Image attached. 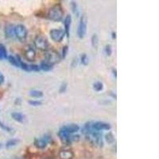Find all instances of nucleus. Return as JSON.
I'll return each instance as SVG.
<instances>
[{"instance_id": "72a5a7b5", "label": "nucleus", "mask_w": 159, "mask_h": 159, "mask_svg": "<svg viewBox=\"0 0 159 159\" xmlns=\"http://www.w3.org/2000/svg\"><path fill=\"white\" fill-rule=\"evenodd\" d=\"M72 142H76L80 140V135H72Z\"/></svg>"}, {"instance_id": "9b49d317", "label": "nucleus", "mask_w": 159, "mask_h": 159, "mask_svg": "<svg viewBox=\"0 0 159 159\" xmlns=\"http://www.w3.org/2000/svg\"><path fill=\"white\" fill-rule=\"evenodd\" d=\"M62 131H65L68 134H73V133H76L78 130H80V127L77 124H75V123H72V124L69 125H65L62 127H61L60 129Z\"/></svg>"}, {"instance_id": "423d86ee", "label": "nucleus", "mask_w": 159, "mask_h": 159, "mask_svg": "<svg viewBox=\"0 0 159 159\" xmlns=\"http://www.w3.org/2000/svg\"><path fill=\"white\" fill-rule=\"evenodd\" d=\"M15 36L21 42H24L27 38V29L25 25L19 24L15 27Z\"/></svg>"}, {"instance_id": "7c9ffc66", "label": "nucleus", "mask_w": 159, "mask_h": 159, "mask_svg": "<svg viewBox=\"0 0 159 159\" xmlns=\"http://www.w3.org/2000/svg\"><path fill=\"white\" fill-rule=\"evenodd\" d=\"M29 104L31 105V106H34V107H37V106H40V105H42V103L40 100H29Z\"/></svg>"}, {"instance_id": "cd10ccee", "label": "nucleus", "mask_w": 159, "mask_h": 159, "mask_svg": "<svg viewBox=\"0 0 159 159\" xmlns=\"http://www.w3.org/2000/svg\"><path fill=\"white\" fill-rule=\"evenodd\" d=\"M104 51H105V53H106V55H107V56H108V57H110L111 55V53H112L111 45L110 44H107V45H106V46H105Z\"/></svg>"}, {"instance_id": "7ed1b4c3", "label": "nucleus", "mask_w": 159, "mask_h": 159, "mask_svg": "<svg viewBox=\"0 0 159 159\" xmlns=\"http://www.w3.org/2000/svg\"><path fill=\"white\" fill-rule=\"evenodd\" d=\"M35 47L42 51H46L49 49V43L47 38L43 35H38L34 41Z\"/></svg>"}, {"instance_id": "e433bc0d", "label": "nucleus", "mask_w": 159, "mask_h": 159, "mask_svg": "<svg viewBox=\"0 0 159 159\" xmlns=\"http://www.w3.org/2000/svg\"><path fill=\"white\" fill-rule=\"evenodd\" d=\"M112 72H113V75L115 76V77H117V74H116V69H112Z\"/></svg>"}, {"instance_id": "b1692460", "label": "nucleus", "mask_w": 159, "mask_h": 159, "mask_svg": "<svg viewBox=\"0 0 159 159\" xmlns=\"http://www.w3.org/2000/svg\"><path fill=\"white\" fill-rule=\"evenodd\" d=\"M92 45L94 49H97L99 45V38L96 34H93L92 37Z\"/></svg>"}, {"instance_id": "c85d7f7f", "label": "nucleus", "mask_w": 159, "mask_h": 159, "mask_svg": "<svg viewBox=\"0 0 159 159\" xmlns=\"http://www.w3.org/2000/svg\"><path fill=\"white\" fill-rule=\"evenodd\" d=\"M68 52H69V46L68 45H65L62 49V53H61V58H64L65 59L66 57L68 54Z\"/></svg>"}, {"instance_id": "f257e3e1", "label": "nucleus", "mask_w": 159, "mask_h": 159, "mask_svg": "<svg viewBox=\"0 0 159 159\" xmlns=\"http://www.w3.org/2000/svg\"><path fill=\"white\" fill-rule=\"evenodd\" d=\"M48 17L53 22H60L64 17V11L62 7L60 4L52 6L48 12Z\"/></svg>"}, {"instance_id": "6ab92c4d", "label": "nucleus", "mask_w": 159, "mask_h": 159, "mask_svg": "<svg viewBox=\"0 0 159 159\" xmlns=\"http://www.w3.org/2000/svg\"><path fill=\"white\" fill-rule=\"evenodd\" d=\"M19 139H10L9 141L7 142L6 143V147L7 148H11L12 147H15L16 145H18L19 143Z\"/></svg>"}, {"instance_id": "20e7f679", "label": "nucleus", "mask_w": 159, "mask_h": 159, "mask_svg": "<svg viewBox=\"0 0 159 159\" xmlns=\"http://www.w3.org/2000/svg\"><path fill=\"white\" fill-rule=\"evenodd\" d=\"M51 141H52V136L49 134H45L42 138H36V139H34V145L36 148L43 150V149H45V147H47V145Z\"/></svg>"}, {"instance_id": "a878e982", "label": "nucleus", "mask_w": 159, "mask_h": 159, "mask_svg": "<svg viewBox=\"0 0 159 159\" xmlns=\"http://www.w3.org/2000/svg\"><path fill=\"white\" fill-rule=\"evenodd\" d=\"M80 62H81L84 65H89V57H88V56L86 53H83V54L80 56Z\"/></svg>"}, {"instance_id": "ddd939ff", "label": "nucleus", "mask_w": 159, "mask_h": 159, "mask_svg": "<svg viewBox=\"0 0 159 159\" xmlns=\"http://www.w3.org/2000/svg\"><path fill=\"white\" fill-rule=\"evenodd\" d=\"M59 157L61 159H72L74 157V154L71 150L63 149L60 150Z\"/></svg>"}, {"instance_id": "39448f33", "label": "nucleus", "mask_w": 159, "mask_h": 159, "mask_svg": "<svg viewBox=\"0 0 159 159\" xmlns=\"http://www.w3.org/2000/svg\"><path fill=\"white\" fill-rule=\"evenodd\" d=\"M87 25H88V19L87 17L85 15H82L80 19L79 25H78L77 29V35L79 38L83 39L86 35L87 33Z\"/></svg>"}, {"instance_id": "2f4dec72", "label": "nucleus", "mask_w": 159, "mask_h": 159, "mask_svg": "<svg viewBox=\"0 0 159 159\" xmlns=\"http://www.w3.org/2000/svg\"><path fill=\"white\" fill-rule=\"evenodd\" d=\"M66 89H67V83H66V82H64V83L61 84V87H60V89H59L60 93H63V92H65Z\"/></svg>"}, {"instance_id": "aec40b11", "label": "nucleus", "mask_w": 159, "mask_h": 159, "mask_svg": "<svg viewBox=\"0 0 159 159\" xmlns=\"http://www.w3.org/2000/svg\"><path fill=\"white\" fill-rule=\"evenodd\" d=\"M105 141L107 142V143L111 144V143H113L115 142V135L113 134L112 132H108L107 134H105Z\"/></svg>"}, {"instance_id": "0eeeda50", "label": "nucleus", "mask_w": 159, "mask_h": 159, "mask_svg": "<svg viewBox=\"0 0 159 159\" xmlns=\"http://www.w3.org/2000/svg\"><path fill=\"white\" fill-rule=\"evenodd\" d=\"M49 35L52 41L55 42H61L65 38V33L62 29H52L49 31Z\"/></svg>"}, {"instance_id": "393cba45", "label": "nucleus", "mask_w": 159, "mask_h": 159, "mask_svg": "<svg viewBox=\"0 0 159 159\" xmlns=\"http://www.w3.org/2000/svg\"><path fill=\"white\" fill-rule=\"evenodd\" d=\"M93 89L96 92H101L103 89V84L101 82L97 81L93 84Z\"/></svg>"}, {"instance_id": "5701e85b", "label": "nucleus", "mask_w": 159, "mask_h": 159, "mask_svg": "<svg viewBox=\"0 0 159 159\" xmlns=\"http://www.w3.org/2000/svg\"><path fill=\"white\" fill-rule=\"evenodd\" d=\"M7 59L11 65H14V66H15V67H17V68H19V64H18V59L16 58V57L8 56Z\"/></svg>"}, {"instance_id": "58836bf2", "label": "nucleus", "mask_w": 159, "mask_h": 159, "mask_svg": "<svg viewBox=\"0 0 159 159\" xmlns=\"http://www.w3.org/2000/svg\"><path fill=\"white\" fill-rule=\"evenodd\" d=\"M45 159H52V158H50V157H49V158H45Z\"/></svg>"}, {"instance_id": "2eb2a0df", "label": "nucleus", "mask_w": 159, "mask_h": 159, "mask_svg": "<svg viewBox=\"0 0 159 159\" xmlns=\"http://www.w3.org/2000/svg\"><path fill=\"white\" fill-rule=\"evenodd\" d=\"M52 66H53V65H51L50 63H49V62L46 61H42L39 65L40 69L42 71H45V72H49V71L52 70V69H53Z\"/></svg>"}, {"instance_id": "c9c22d12", "label": "nucleus", "mask_w": 159, "mask_h": 159, "mask_svg": "<svg viewBox=\"0 0 159 159\" xmlns=\"http://www.w3.org/2000/svg\"><path fill=\"white\" fill-rule=\"evenodd\" d=\"M111 37H112V39H116V32H112L111 33Z\"/></svg>"}, {"instance_id": "f03ea898", "label": "nucleus", "mask_w": 159, "mask_h": 159, "mask_svg": "<svg viewBox=\"0 0 159 159\" xmlns=\"http://www.w3.org/2000/svg\"><path fill=\"white\" fill-rule=\"evenodd\" d=\"M45 61L50 63L51 65H55V64L59 63L61 57L59 54V52L53 49H49L48 50L45 51Z\"/></svg>"}, {"instance_id": "4468645a", "label": "nucleus", "mask_w": 159, "mask_h": 159, "mask_svg": "<svg viewBox=\"0 0 159 159\" xmlns=\"http://www.w3.org/2000/svg\"><path fill=\"white\" fill-rule=\"evenodd\" d=\"M15 26L13 24H7L6 25L4 29L6 38H11L15 36Z\"/></svg>"}, {"instance_id": "1a4fd4ad", "label": "nucleus", "mask_w": 159, "mask_h": 159, "mask_svg": "<svg viewBox=\"0 0 159 159\" xmlns=\"http://www.w3.org/2000/svg\"><path fill=\"white\" fill-rule=\"evenodd\" d=\"M58 137H59L60 140L61 141L63 144L67 145V146L72 144V135L70 134H68L66 132L59 130V131H58Z\"/></svg>"}, {"instance_id": "f704fd0d", "label": "nucleus", "mask_w": 159, "mask_h": 159, "mask_svg": "<svg viewBox=\"0 0 159 159\" xmlns=\"http://www.w3.org/2000/svg\"><path fill=\"white\" fill-rule=\"evenodd\" d=\"M22 103V99H20V98H17L16 99V101H15V104L17 105H20Z\"/></svg>"}, {"instance_id": "412c9836", "label": "nucleus", "mask_w": 159, "mask_h": 159, "mask_svg": "<svg viewBox=\"0 0 159 159\" xmlns=\"http://www.w3.org/2000/svg\"><path fill=\"white\" fill-rule=\"evenodd\" d=\"M30 96L34 98H41L43 96V92L40 90H32L30 92Z\"/></svg>"}, {"instance_id": "473e14b6", "label": "nucleus", "mask_w": 159, "mask_h": 159, "mask_svg": "<svg viewBox=\"0 0 159 159\" xmlns=\"http://www.w3.org/2000/svg\"><path fill=\"white\" fill-rule=\"evenodd\" d=\"M4 82H5V77H4L2 72H0V85L3 84Z\"/></svg>"}, {"instance_id": "4c0bfd02", "label": "nucleus", "mask_w": 159, "mask_h": 159, "mask_svg": "<svg viewBox=\"0 0 159 159\" xmlns=\"http://www.w3.org/2000/svg\"><path fill=\"white\" fill-rule=\"evenodd\" d=\"M2 144H1V143H0V149L2 148Z\"/></svg>"}, {"instance_id": "bb28decb", "label": "nucleus", "mask_w": 159, "mask_h": 159, "mask_svg": "<svg viewBox=\"0 0 159 159\" xmlns=\"http://www.w3.org/2000/svg\"><path fill=\"white\" fill-rule=\"evenodd\" d=\"M71 7L72 9V12L74 13L76 16L79 15V10H78L77 4H76V2H71Z\"/></svg>"}, {"instance_id": "f3484780", "label": "nucleus", "mask_w": 159, "mask_h": 159, "mask_svg": "<svg viewBox=\"0 0 159 159\" xmlns=\"http://www.w3.org/2000/svg\"><path fill=\"white\" fill-rule=\"evenodd\" d=\"M7 51L5 45H2V44H0V61H2V60L4 59H7Z\"/></svg>"}, {"instance_id": "a211bd4d", "label": "nucleus", "mask_w": 159, "mask_h": 159, "mask_svg": "<svg viewBox=\"0 0 159 159\" xmlns=\"http://www.w3.org/2000/svg\"><path fill=\"white\" fill-rule=\"evenodd\" d=\"M16 58L18 59V64H19V68H21V69H22V70H24V71H26V72H30L29 65H27V64L25 63V62H24L23 61H22L21 57H20L18 55L16 57Z\"/></svg>"}, {"instance_id": "6e6552de", "label": "nucleus", "mask_w": 159, "mask_h": 159, "mask_svg": "<svg viewBox=\"0 0 159 159\" xmlns=\"http://www.w3.org/2000/svg\"><path fill=\"white\" fill-rule=\"evenodd\" d=\"M24 55H25V58L28 61H34L36 58V51L32 45H28L25 47Z\"/></svg>"}, {"instance_id": "dca6fc26", "label": "nucleus", "mask_w": 159, "mask_h": 159, "mask_svg": "<svg viewBox=\"0 0 159 159\" xmlns=\"http://www.w3.org/2000/svg\"><path fill=\"white\" fill-rule=\"evenodd\" d=\"M11 117L18 123H22L25 120V116L20 112H13V113H11Z\"/></svg>"}, {"instance_id": "4be33fe9", "label": "nucleus", "mask_w": 159, "mask_h": 159, "mask_svg": "<svg viewBox=\"0 0 159 159\" xmlns=\"http://www.w3.org/2000/svg\"><path fill=\"white\" fill-rule=\"evenodd\" d=\"M0 128L2 129V130H3L4 131L8 132V133H10V134H13V133H14V130H13L11 127H10L9 126L6 125L5 123H3L1 121H0Z\"/></svg>"}, {"instance_id": "f8f14e48", "label": "nucleus", "mask_w": 159, "mask_h": 159, "mask_svg": "<svg viewBox=\"0 0 159 159\" xmlns=\"http://www.w3.org/2000/svg\"><path fill=\"white\" fill-rule=\"evenodd\" d=\"M71 23H72V16L68 15L65 17L64 19V25H65V35L67 36V38H69V34H70V26Z\"/></svg>"}, {"instance_id": "c756f323", "label": "nucleus", "mask_w": 159, "mask_h": 159, "mask_svg": "<svg viewBox=\"0 0 159 159\" xmlns=\"http://www.w3.org/2000/svg\"><path fill=\"white\" fill-rule=\"evenodd\" d=\"M29 69H30V71H33V72H39L41 69H40L39 65H29Z\"/></svg>"}, {"instance_id": "9d476101", "label": "nucleus", "mask_w": 159, "mask_h": 159, "mask_svg": "<svg viewBox=\"0 0 159 159\" xmlns=\"http://www.w3.org/2000/svg\"><path fill=\"white\" fill-rule=\"evenodd\" d=\"M92 128L94 130L100 131V130H108L111 128V126L108 123H105V122H96V123H92Z\"/></svg>"}]
</instances>
